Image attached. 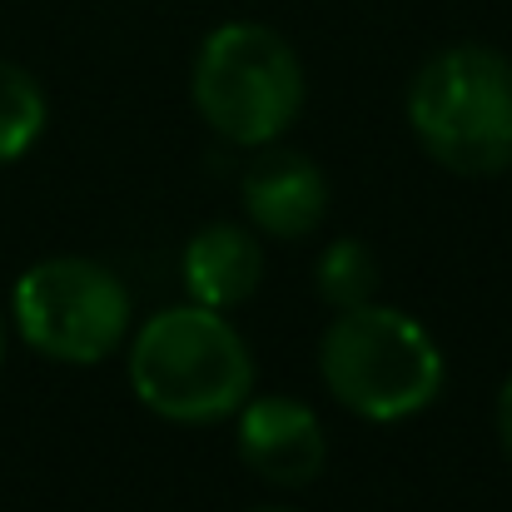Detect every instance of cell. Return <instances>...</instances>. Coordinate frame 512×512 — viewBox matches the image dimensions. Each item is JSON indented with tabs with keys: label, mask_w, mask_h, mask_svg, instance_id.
<instances>
[{
	"label": "cell",
	"mask_w": 512,
	"mask_h": 512,
	"mask_svg": "<svg viewBox=\"0 0 512 512\" xmlns=\"http://www.w3.org/2000/svg\"><path fill=\"white\" fill-rule=\"evenodd\" d=\"M498 443H503V453H508V463H512V378L503 383V393H498Z\"/></svg>",
	"instance_id": "8fae6325"
},
{
	"label": "cell",
	"mask_w": 512,
	"mask_h": 512,
	"mask_svg": "<svg viewBox=\"0 0 512 512\" xmlns=\"http://www.w3.org/2000/svg\"><path fill=\"white\" fill-rule=\"evenodd\" d=\"M0 363H5V314H0Z\"/></svg>",
	"instance_id": "7c38bea8"
},
{
	"label": "cell",
	"mask_w": 512,
	"mask_h": 512,
	"mask_svg": "<svg viewBox=\"0 0 512 512\" xmlns=\"http://www.w3.org/2000/svg\"><path fill=\"white\" fill-rule=\"evenodd\" d=\"M249 512H294V508H249Z\"/></svg>",
	"instance_id": "4fadbf2b"
},
{
	"label": "cell",
	"mask_w": 512,
	"mask_h": 512,
	"mask_svg": "<svg viewBox=\"0 0 512 512\" xmlns=\"http://www.w3.org/2000/svg\"><path fill=\"white\" fill-rule=\"evenodd\" d=\"M234 448H239V463L269 488H309L329 463V438H324L319 413L289 393L244 398Z\"/></svg>",
	"instance_id": "8992f818"
},
{
	"label": "cell",
	"mask_w": 512,
	"mask_h": 512,
	"mask_svg": "<svg viewBox=\"0 0 512 512\" xmlns=\"http://www.w3.org/2000/svg\"><path fill=\"white\" fill-rule=\"evenodd\" d=\"M45 130V90L30 70L0 60V165H15Z\"/></svg>",
	"instance_id": "30bf717a"
},
{
	"label": "cell",
	"mask_w": 512,
	"mask_h": 512,
	"mask_svg": "<svg viewBox=\"0 0 512 512\" xmlns=\"http://www.w3.org/2000/svg\"><path fill=\"white\" fill-rule=\"evenodd\" d=\"M304 90L299 50L259 20H229L209 30L189 75L199 120L244 150L284 140L304 110Z\"/></svg>",
	"instance_id": "3957f363"
},
{
	"label": "cell",
	"mask_w": 512,
	"mask_h": 512,
	"mask_svg": "<svg viewBox=\"0 0 512 512\" xmlns=\"http://www.w3.org/2000/svg\"><path fill=\"white\" fill-rule=\"evenodd\" d=\"M130 388L165 423H219L254 393V353L229 314L204 304L160 309L130 343Z\"/></svg>",
	"instance_id": "6da1fadb"
},
{
	"label": "cell",
	"mask_w": 512,
	"mask_h": 512,
	"mask_svg": "<svg viewBox=\"0 0 512 512\" xmlns=\"http://www.w3.org/2000/svg\"><path fill=\"white\" fill-rule=\"evenodd\" d=\"M418 145L453 174L488 179L512 170V60L493 45H448L408 85Z\"/></svg>",
	"instance_id": "7a4b0ae2"
},
{
	"label": "cell",
	"mask_w": 512,
	"mask_h": 512,
	"mask_svg": "<svg viewBox=\"0 0 512 512\" xmlns=\"http://www.w3.org/2000/svg\"><path fill=\"white\" fill-rule=\"evenodd\" d=\"M319 373L343 408L368 423H403L443 393V353L433 334L388 304L334 314L319 343Z\"/></svg>",
	"instance_id": "277c9868"
},
{
	"label": "cell",
	"mask_w": 512,
	"mask_h": 512,
	"mask_svg": "<svg viewBox=\"0 0 512 512\" xmlns=\"http://www.w3.org/2000/svg\"><path fill=\"white\" fill-rule=\"evenodd\" d=\"M383 274H378V259L363 239H334L324 254H319V269H314V289L319 299L343 314V309H358V304H373Z\"/></svg>",
	"instance_id": "9c48e42d"
},
{
	"label": "cell",
	"mask_w": 512,
	"mask_h": 512,
	"mask_svg": "<svg viewBox=\"0 0 512 512\" xmlns=\"http://www.w3.org/2000/svg\"><path fill=\"white\" fill-rule=\"evenodd\" d=\"M184 289H189V304H204V309H239L259 294L264 284V249H259V234L244 229V224H229V219H214L204 224L189 244H184Z\"/></svg>",
	"instance_id": "ba28073f"
},
{
	"label": "cell",
	"mask_w": 512,
	"mask_h": 512,
	"mask_svg": "<svg viewBox=\"0 0 512 512\" xmlns=\"http://www.w3.org/2000/svg\"><path fill=\"white\" fill-rule=\"evenodd\" d=\"M239 199H244V214H249V224L259 234H269V239H304L329 214V179H324V170L309 155L284 150L274 140V145H259L254 165L244 170Z\"/></svg>",
	"instance_id": "52a82bcc"
},
{
	"label": "cell",
	"mask_w": 512,
	"mask_h": 512,
	"mask_svg": "<svg viewBox=\"0 0 512 512\" xmlns=\"http://www.w3.org/2000/svg\"><path fill=\"white\" fill-rule=\"evenodd\" d=\"M10 309L20 339L55 363H100L130 334V289L115 269L80 254L25 269Z\"/></svg>",
	"instance_id": "5b68a950"
}]
</instances>
